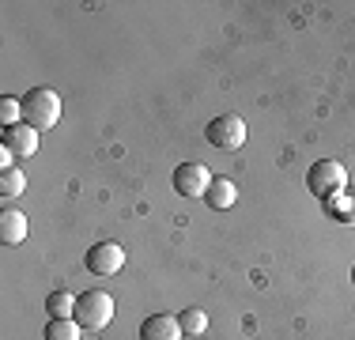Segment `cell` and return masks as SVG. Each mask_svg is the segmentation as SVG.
Instances as JSON below:
<instances>
[{
	"instance_id": "ba28073f",
	"label": "cell",
	"mask_w": 355,
	"mask_h": 340,
	"mask_svg": "<svg viewBox=\"0 0 355 340\" xmlns=\"http://www.w3.org/2000/svg\"><path fill=\"white\" fill-rule=\"evenodd\" d=\"M140 340H182V321L171 314H151L140 325Z\"/></svg>"
},
{
	"instance_id": "277c9868",
	"label": "cell",
	"mask_w": 355,
	"mask_h": 340,
	"mask_svg": "<svg viewBox=\"0 0 355 340\" xmlns=\"http://www.w3.org/2000/svg\"><path fill=\"white\" fill-rule=\"evenodd\" d=\"M208 144L219 151H239L242 144H246V121L242 117H234V114H219L208 121Z\"/></svg>"
},
{
	"instance_id": "4fadbf2b",
	"label": "cell",
	"mask_w": 355,
	"mask_h": 340,
	"mask_svg": "<svg viewBox=\"0 0 355 340\" xmlns=\"http://www.w3.org/2000/svg\"><path fill=\"white\" fill-rule=\"evenodd\" d=\"M46 310H49V318H72V314H76V295L53 291V295L46 299Z\"/></svg>"
},
{
	"instance_id": "8fae6325",
	"label": "cell",
	"mask_w": 355,
	"mask_h": 340,
	"mask_svg": "<svg viewBox=\"0 0 355 340\" xmlns=\"http://www.w3.org/2000/svg\"><path fill=\"white\" fill-rule=\"evenodd\" d=\"M42 337L46 340H80V321L76 318H49Z\"/></svg>"
},
{
	"instance_id": "52a82bcc",
	"label": "cell",
	"mask_w": 355,
	"mask_h": 340,
	"mask_svg": "<svg viewBox=\"0 0 355 340\" xmlns=\"http://www.w3.org/2000/svg\"><path fill=\"white\" fill-rule=\"evenodd\" d=\"M4 148L12 151L15 159L38 155V129H31L27 121H19V125H12V129H4Z\"/></svg>"
},
{
	"instance_id": "5b68a950",
	"label": "cell",
	"mask_w": 355,
	"mask_h": 340,
	"mask_svg": "<svg viewBox=\"0 0 355 340\" xmlns=\"http://www.w3.org/2000/svg\"><path fill=\"white\" fill-rule=\"evenodd\" d=\"M208 185H212V174H208L205 163H182L174 167V189L182 193V197H205Z\"/></svg>"
},
{
	"instance_id": "6da1fadb",
	"label": "cell",
	"mask_w": 355,
	"mask_h": 340,
	"mask_svg": "<svg viewBox=\"0 0 355 340\" xmlns=\"http://www.w3.org/2000/svg\"><path fill=\"white\" fill-rule=\"evenodd\" d=\"M19 102H23V121H27L31 129L42 133V129H53V125L61 121V95H57L53 87H35Z\"/></svg>"
},
{
	"instance_id": "9c48e42d",
	"label": "cell",
	"mask_w": 355,
	"mask_h": 340,
	"mask_svg": "<svg viewBox=\"0 0 355 340\" xmlns=\"http://www.w3.org/2000/svg\"><path fill=\"white\" fill-rule=\"evenodd\" d=\"M27 238V216L15 208H4L0 212V242L4 246H19Z\"/></svg>"
},
{
	"instance_id": "2e32d148",
	"label": "cell",
	"mask_w": 355,
	"mask_h": 340,
	"mask_svg": "<svg viewBox=\"0 0 355 340\" xmlns=\"http://www.w3.org/2000/svg\"><path fill=\"white\" fill-rule=\"evenodd\" d=\"M178 321H182V333H189V337H200V333H205V325H208L205 310H182V314H178Z\"/></svg>"
},
{
	"instance_id": "7c38bea8",
	"label": "cell",
	"mask_w": 355,
	"mask_h": 340,
	"mask_svg": "<svg viewBox=\"0 0 355 340\" xmlns=\"http://www.w3.org/2000/svg\"><path fill=\"white\" fill-rule=\"evenodd\" d=\"M329 212H333V219H340V223L355 227V193H340V197L325 201Z\"/></svg>"
},
{
	"instance_id": "5bb4252c",
	"label": "cell",
	"mask_w": 355,
	"mask_h": 340,
	"mask_svg": "<svg viewBox=\"0 0 355 340\" xmlns=\"http://www.w3.org/2000/svg\"><path fill=\"white\" fill-rule=\"evenodd\" d=\"M19 121H23V102L15 95H4L0 99V125L12 129V125H19Z\"/></svg>"
},
{
	"instance_id": "9a60e30c",
	"label": "cell",
	"mask_w": 355,
	"mask_h": 340,
	"mask_svg": "<svg viewBox=\"0 0 355 340\" xmlns=\"http://www.w3.org/2000/svg\"><path fill=\"white\" fill-rule=\"evenodd\" d=\"M23 189H27V178H23V170L8 167L4 174H0V193H4V197H19Z\"/></svg>"
},
{
	"instance_id": "8992f818",
	"label": "cell",
	"mask_w": 355,
	"mask_h": 340,
	"mask_svg": "<svg viewBox=\"0 0 355 340\" xmlns=\"http://www.w3.org/2000/svg\"><path fill=\"white\" fill-rule=\"evenodd\" d=\"M87 269L95 276H117L125 269V250L117 242H95L87 250Z\"/></svg>"
},
{
	"instance_id": "3957f363",
	"label": "cell",
	"mask_w": 355,
	"mask_h": 340,
	"mask_svg": "<svg viewBox=\"0 0 355 340\" xmlns=\"http://www.w3.org/2000/svg\"><path fill=\"white\" fill-rule=\"evenodd\" d=\"M306 189L314 193L318 201H333L348 189V170L336 159H318L314 167L306 170Z\"/></svg>"
},
{
	"instance_id": "30bf717a",
	"label": "cell",
	"mask_w": 355,
	"mask_h": 340,
	"mask_svg": "<svg viewBox=\"0 0 355 340\" xmlns=\"http://www.w3.org/2000/svg\"><path fill=\"white\" fill-rule=\"evenodd\" d=\"M205 201H208V208L227 212L234 201H239V189H234V182H231V178H212V185H208Z\"/></svg>"
},
{
	"instance_id": "7a4b0ae2",
	"label": "cell",
	"mask_w": 355,
	"mask_h": 340,
	"mask_svg": "<svg viewBox=\"0 0 355 340\" xmlns=\"http://www.w3.org/2000/svg\"><path fill=\"white\" fill-rule=\"evenodd\" d=\"M76 321H80V329H87V333H103V329L114 321V295L98 291V287H91V291H83L80 299H76Z\"/></svg>"
},
{
	"instance_id": "e0dca14e",
	"label": "cell",
	"mask_w": 355,
	"mask_h": 340,
	"mask_svg": "<svg viewBox=\"0 0 355 340\" xmlns=\"http://www.w3.org/2000/svg\"><path fill=\"white\" fill-rule=\"evenodd\" d=\"M352 280H355V265H352Z\"/></svg>"
}]
</instances>
